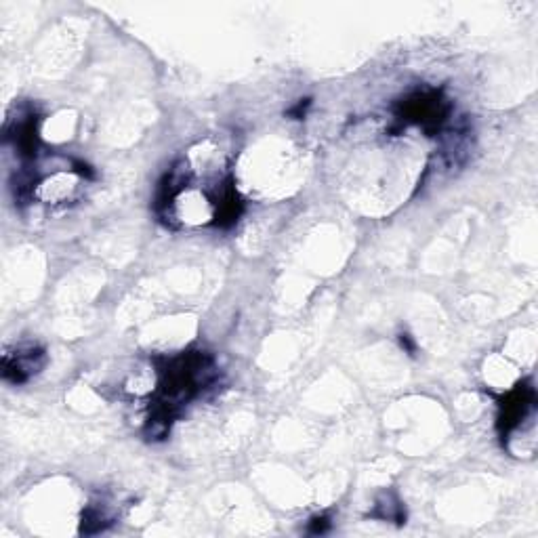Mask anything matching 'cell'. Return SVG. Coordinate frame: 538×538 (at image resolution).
I'll return each instance as SVG.
<instances>
[{"label":"cell","mask_w":538,"mask_h":538,"mask_svg":"<svg viewBox=\"0 0 538 538\" xmlns=\"http://www.w3.org/2000/svg\"><path fill=\"white\" fill-rule=\"evenodd\" d=\"M450 114V103L440 91H423L404 99L398 108L400 122L417 124L425 133L440 131Z\"/></svg>","instance_id":"cell-1"},{"label":"cell","mask_w":538,"mask_h":538,"mask_svg":"<svg viewBox=\"0 0 538 538\" xmlns=\"http://www.w3.org/2000/svg\"><path fill=\"white\" fill-rule=\"evenodd\" d=\"M534 387L530 383H520L513 391H509L501 402V415H499V431L503 440H507L511 433L520 427L528 417L534 415Z\"/></svg>","instance_id":"cell-2"},{"label":"cell","mask_w":538,"mask_h":538,"mask_svg":"<svg viewBox=\"0 0 538 538\" xmlns=\"http://www.w3.org/2000/svg\"><path fill=\"white\" fill-rule=\"evenodd\" d=\"M47 364V354L43 347L28 345L17 349L15 354H5L3 358V375L7 381L19 385L30 381L34 375H38L40 370Z\"/></svg>","instance_id":"cell-3"},{"label":"cell","mask_w":538,"mask_h":538,"mask_svg":"<svg viewBox=\"0 0 538 538\" xmlns=\"http://www.w3.org/2000/svg\"><path fill=\"white\" fill-rule=\"evenodd\" d=\"M330 530V520L326 515H318L314 517L312 522H309V532H314V534H324Z\"/></svg>","instance_id":"cell-4"},{"label":"cell","mask_w":538,"mask_h":538,"mask_svg":"<svg viewBox=\"0 0 538 538\" xmlns=\"http://www.w3.org/2000/svg\"><path fill=\"white\" fill-rule=\"evenodd\" d=\"M400 343H402V347H406L410 351V354H412V351H415V345H412V341H410L408 335H402L400 337Z\"/></svg>","instance_id":"cell-5"}]
</instances>
